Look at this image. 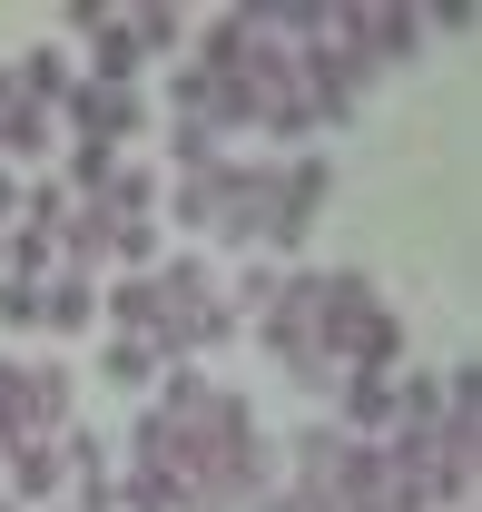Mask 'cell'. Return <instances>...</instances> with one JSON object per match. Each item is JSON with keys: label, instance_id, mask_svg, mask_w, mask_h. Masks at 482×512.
I'll list each match as a JSON object with an SVG mask.
<instances>
[{"label": "cell", "instance_id": "1", "mask_svg": "<svg viewBox=\"0 0 482 512\" xmlns=\"http://www.w3.org/2000/svg\"><path fill=\"white\" fill-rule=\"evenodd\" d=\"M325 197H335V168H325V148H296V158H276V207H266V266H296V247L315 237V217H325Z\"/></svg>", "mask_w": 482, "mask_h": 512}, {"label": "cell", "instance_id": "2", "mask_svg": "<svg viewBox=\"0 0 482 512\" xmlns=\"http://www.w3.org/2000/svg\"><path fill=\"white\" fill-rule=\"evenodd\" d=\"M335 50H355L374 79L384 69H414L423 60V10H404V0H335Z\"/></svg>", "mask_w": 482, "mask_h": 512}, {"label": "cell", "instance_id": "3", "mask_svg": "<svg viewBox=\"0 0 482 512\" xmlns=\"http://www.w3.org/2000/svg\"><path fill=\"white\" fill-rule=\"evenodd\" d=\"M266 207H276V158L227 148V158H217V217H207V247L256 256V247H266Z\"/></svg>", "mask_w": 482, "mask_h": 512}, {"label": "cell", "instance_id": "4", "mask_svg": "<svg viewBox=\"0 0 482 512\" xmlns=\"http://www.w3.org/2000/svg\"><path fill=\"white\" fill-rule=\"evenodd\" d=\"M60 119V148H138V128H148V99L138 89H109V79H69V99L50 109Z\"/></svg>", "mask_w": 482, "mask_h": 512}, {"label": "cell", "instance_id": "5", "mask_svg": "<svg viewBox=\"0 0 482 512\" xmlns=\"http://www.w3.org/2000/svg\"><path fill=\"white\" fill-rule=\"evenodd\" d=\"M0 493H10L20 512H50V503L69 493V473H60V444H10V453H0Z\"/></svg>", "mask_w": 482, "mask_h": 512}, {"label": "cell", "instance_id": "6", "mask_svg": "<svg viewBox=\"0 0 482 512\" xmlns=\"http://www.w3.org/2000/svg\"><path fill=\"white\" fill-rule=\"evenodd\" d=\"M0 69H10V89H20L30 109H60L69 79H79V60H69L60 40H40V50H20V60H0Z\"/></svg>", "mask_w": 482, "mask_h": 512}, {"label": "cell", "instance_id": "7", "mask_svg": "<svg viewBox=\"0 0 482 512\" xmlns=\"http://www.w3.org/2000/svg\"><path fill=\"white\" fill-rule=\"evenodd\" d=\"M40 325L50 335H79V325H99V276H40Z\"/></svg>", "mask_w": 482, "mask_h": 512}, {"label": "cell", "instance_id": "8", "mask_svg": "<svg viewBox=\"0 0 482 512\" xmlns=\"http://www.w3.org/2000/svg\"><path fill=\"white\" fill-rule=\"evenodd\" d=\"M158 375H168V365H158L138 335H99V384H119V394H148Z\"/></svg>", "mask_w": 482, "mask_h": 512}, {"label": "cell", "instance_id": "9", "mask_svg": "<svg viewBox=\"0 0 482 512\" xmlns=\"http://www.w3.org/2000/svg\"><path fill=\"white\" fill-rule=\"evenodd\" d=\"M128 40H138L148 60H187V10H168V0H138V10H128Z\"/></svg>", "mask_w": 482, "mask_h": 512}, {"label": "cell", "instance_id": "10", "mask_svg": "<svg viewBox=\"0 0 482 512\" xmlns=\"http://www.w3.org/2000/svg\"><path fill=\"white\" fill-rule=\"evenodd\" d=\"M99 207H109V217H158V168L119 158V168H109V188H99Z\"/></svg>", "mask_w": 482, "mask_h": 512}, {"label": "cell", "instance_id": "11", "mask_svg": "<svg viewBox=\"0 0 482 512\" xmlns=\"http://www.w3.org/2000/svg\"><path fill=\"white\" fill-rule=\"evenodd\" d=\"M217 158H227V138H217V128L168 119V178H178V168H217Z\"/></svg>", "mask_w": 482, "mask_h": 512}, {"label": "cell", "instance_id": "12", "mask_svg": "<svg viewBox=\"0 0 482 512\" xmlns=\"http://www.w3.org/2000/svg\"><path fill=\"white\" fill-rule=\"evenodd\" d=\"M0 325H40V286L30 276H0Z\"/></svg>", "mask_w": 482, "mask_h": 512}, {"label": "cell", "instance_id": "13", "mask_svg": "<svg viewBox=\"0 0 482 512\" xmlns=\"http://www.w3.org/2000/svg\"><path fill=\"white\" fill-rule=\"evenodd\" d=\"M0 512H20V503H10V493H0Z\"/></svg>", "mask_w": 482, "mask_h": 512}]
</instances>
